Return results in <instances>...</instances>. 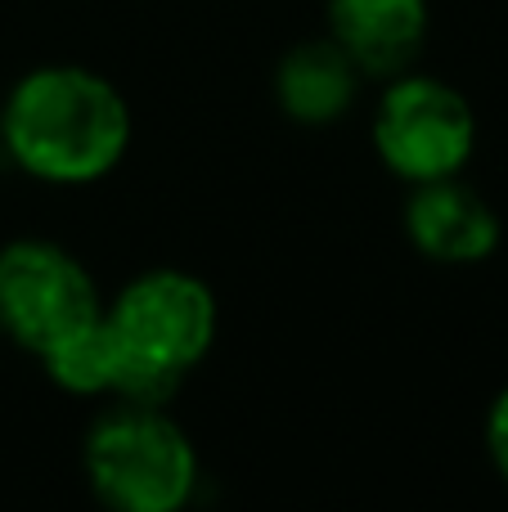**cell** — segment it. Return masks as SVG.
Returning <instances> with one entry per match:
<instances>
[{"mask_svg": "<svg viewBox=\"0 0 508 512\" xmlns=\"http://www.w3.org/2000/svg\"><path fill=\"white\" fill-rule=\"evenodd\" d=\"M360 68L333 36L302 41L279 59L275 99L297 126H329L356 104Z\"/></svg>", "mask_w": 508, "mask_h": 512, "instance_id": "8", "label": "cell"}, {"mask_svg": "<svg viewBox=\"0 0 508 512\" xmlns=\"http://www.w3.org/2000/svg\"><path fill=\"white\" fill-rule=\"evenodd\" d=\"M104 315L90 270L59 243L18 239L0 248V333L32 355H45L63 337Z\"/></svg>", "mask_w": 508, "mask_h": 512, "instance_id": "4", "label": "cell"}, {"mask_svg": "<svg viewBox=\"0 0 508 512\" xmlns=\"http://www.w3.org/2000/svg\"><path fill=\"white\" fill-rule=\"evenodd\" d=\"M486 450H491L495 472L508 486V391H500V400L491 405V418H486Z\"/></svg>", "mask_w": 508, "mask_h": 512, "instance_id": "10", "label": "cell"}, {"mask_svg": "<svg viewBox=\"0 0 508 512\" xmlns=\"http://www.w3.org/2000/svg\"><path fill=\"white\" fill-rule=\"evenodd\" d=\"M122 351L117 396L162 405L185 373L212 351L216 297L185 270H149L131 279L104 310Z\"/></svg>", "mask_w": 508, "mask_h": 512, "instance_id": "2", "label": "cell"}, {"mask_svg": "<svg viewBox=\"0 0 508 512\" xmlns=\"http://www.w3.org/2000/svg\"><path fill=\"white\" fill-rule=\"evenodd\" d=\"M41 364L54 378V387L72 391V396H104V391H117L122 351H117V337H113V328H108V315H99L95 324H86L81 333L63 337L54 351L41 355Z\"/></svg>", "mask_w": 508, "mask_h": 512, "instance_id": "9", "label": "cell"}, {"mask_svg": "<svg viewBox=\"0 0 508 512\" xmlns=\"http://www.w3.org/2000/svg\"><path fill=\"white\" fill-rule=\"evenodd\" d=\"M86 481L117 512H176L198 486V454L158 405L126 400L86 436Z\"/></svg>", "mask_w": 508, "mask_h": 512, "instance_id": "3", "label": "cell"}, {"mask_svg": "<svg viewBox=\"0 0 508 512\" xmlns=\"http://www.w3.org/2000/svg\"><path fill=\"white\" fill-rule=\"evenodd\" d=\"M0 135L27 176L50 185H90L122 162L131 144V108L108 77L50 63L9 90Z\"/></svg>", "mask_w": 508, "mask_h": 512, "instance_id": "1", "label": "cell"}, {"mask_svg": "<svg viewBox=\"0 0 508 512\" xmlns=\"http://www.w3.org/2000/svg\"><path fill=\"white\" fill-rule=\"evenodd\" d=\"M405 234L437 265H477L500 248L495 207L459 176L423 180L405 203Z\"/></svg>", "mask_w": 508, "mask_h": 512, "instance_id": "6", "label": "cell"}, {"mask_svg": "<svg viewBox=\"0 0 508 512\" xmlns=\"http://www.w3.org/2000/svg\"><path fill=\"white\" fill-rule=\"evenodd\" d=\"M329 36L360 72L392 77L428 36V0H329Z\"/></svg>", "mask_w": 508, "mask_h": 512, "instance_id": "7", "label": "cell"}, {"mask_svg": "<svg viewBox=\"0 0 508 512\" xmlns=\"http://www.w3.org/2000/svg\"><path fill=\"white\" fill-rule=\"evenodd\" d=\"M477 117L455 86L437 77H401L374 108V149L392 176L423 180L459 176L473 158Z\"/></svg>", "mask_w": 508, "mask_h": 512, "instance_id": "5", "label": "cell"}]
</instances>
